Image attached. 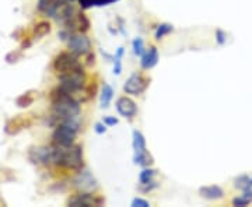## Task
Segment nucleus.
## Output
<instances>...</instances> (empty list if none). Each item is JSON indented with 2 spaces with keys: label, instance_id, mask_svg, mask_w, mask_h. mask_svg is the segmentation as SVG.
<instances>
[{
  "label": "nucleus",
  "instance_id": "nucleus-1",
  "mask_svg": "<svg viewBox=\"0 0 252 207\" xmlns=\"http://www.w3.org/2000/svg\"><path fill=\"white\" fill-rule=\"evenodd\" d=\"M52 164L63 167L66 170L80 171L84 168L83 162V149L79 144L70 146H52Z\"/></svg>",
  "mask_w": 252,
  "mask_h": 207
},
{
  "label": "nucleus",
  "instance_id": "nucleus-2",
  "mask_svg": "<svg viewBox=\"0 0 252 207\" xmlns=\"http://www.w3.org/2000/svg\"><path fill=\"white\" fill-rule=\"evenodd\" d=\"M79 130H80L79 119H66L55 126V132L52 135V143L56 146H70L74 143Z\"/></svg>",
  "mask_w": 252,
  "mask_h": 207
},
{
  "label": "nucleus",
  "instance_id": "nucleus-3",
  "mask_svg": "<svg viewBox=\"0 0 252 207\" xmlns=\"http://www.w3.org/2000/svg\"><path fill=\"white\" fill-rule=\"evenodd\" d=\"M59 86L57 88H60L62 91L68 92L70 95L79 92L83 90L84 87V83H86V73L83 70V66L79 69L72 70L68 73H63V74H59Z\"/></svg>",
  "mask_w": 252,
  "mask_h": 207
},
{
  "label": "nucleus",
  "instance_id": "nucleus-4",
  "mask_svg": "<svg viewBox=\"0 0 252 207\" xmlns=\"http://www.w3.org/2000/svg\"><path fill=\"white\" fill-rule=\"evenodd\" d=\"M68 41L70 52L74 53L76 56H86L87 53L91 52V42L90 39L83 34V33H70Z\"/></svg>",
  "mask_w": 252,
  "mask_h": 207
},
{
  "label": "nucleus",
  "instance_id": "nucleus-5",
  "mask_svg": "<svg viewBox=\"0 0 252 207\" xmlns=\"http://www.w3.org/2000/svg\"><path fill=\"white\" fill-rule=\"evenodd\" d=\"M79 68H81V63L77 56L72 52H60L54 60V69L57 74H63Z\"/></svg>",
  "mask_w": 252,
  "mask_h": 207
},
{
  "label": "nucleus",
  "instance_id": "nucleus-6",
  "mask_svg": "<svg viewBox=\"0 0 252 207\" xmlns=\"http://www.w3.org/2000/svg\"><path fill=\"white\" fill-rule=\"evenodd\" d=\"M105 205V199L94 196L90 192H80L77 195L72 196L68 200V206L70 207H100Z\"/></svg>",
  "mask_w": 252,
  "mask_h": 207
},
{
  "label": "nucleus",
  "instance_id": "nucleus-7",
  "mask_svg": "<svg viewBox=\"0 0 252 207\" xmlns=\"http://www.w3.org/2000/svg\"><path fill=\"white\" fill-rule=\"evenodd\" d=\"M73 186L76 188V189H79L80 192H95L97 190V188H98V182H97V179L94 178V175H92L89 170H80L79 173H77V176L74 178V181H73Z\"/></svg>",
  "mask_w": 252,
  "mask_h": 207
},
{
  "label": "nucleus",
  "instance_id": "nucleus-8",
  "mask_svg": "<svg viewBox=\"0 0 252 207\" xmlns=\"http://www.w3.org/2000/svg\"><path fill=\"white\" fill-rule=\"evenodd\" d=\"M149 79H146L143 74H132L124 84V91L130 95H140L142 92L146 91V88L149 87Z\"/></svg>",
  "mask_w": 252,
  "mask_h": 207
},
{
  "label": "nucleus",
  "instance_id": "nucleus-9",
  "mask_svg": "<svg viewBox=\"0 0 252 207\" xmlns=\"http://www.w3.org/2000/svg\"><path fill=\"white\" fill-rule=\"evenodd\" d=\"M116 111H118V114L121 116L132 119L133 116H136V114H138V105L129 97H121L116 101Z\"/></svg>",
  "mask_w": 252,
  "mask_h": 207
},
{
  "label": "nucleus",
  "instance_id": "nucleus-10",
  "mask_svg": "<svg viewBox=\"0 0 252 207\" xmlns=\"http://www.w3.org/2000/svg\"><path fill=\"white\" fill-rule=\"evenodd\" d=\"M65 7V0H38V10L48 17H57Z\"/></svg>",
  "mask_w": 252,
  "mask_h": 207
},
{
  "label": "nucleus",
  "instance_id": "nucleus-11",
  "mask_svg": "<svg viewBox=\"0 0 252 207\" xmlns=\"http://www.w3.org/2000/svg\"><path fill=\"white\" fill-rule=\"evenodd\" d=\"M30 160L38 165L52 164V147H34L30 150Z\"/></svg>",
  "mask_w": 252,
  "mask_h": 207
},
{
  "label": "nucleus",
  "instance_id": "nucleus-12",
  "mask_svg": "<svg viewBox=\"0 0 252 207\" xmlns=\"http://www.w3.org/2000/svg\"><path fill=\"white\" fill-rule=\"evenodd\" d=\"M30 125H31V122H30L28 119L18 116V118L10 119V121L6 123V126H4V132H6L7 135H12L13 136V135H17L18 132H21L24 127L27 129Z\"/></svg>",
  "mask_w": 252,
  "mask_h": 207
},
{
  "label": "nucleus",
  "instance_id": "nucleus-13",
  "mask_svg": "<svg viewBox=\"0 0 252 207\" xmlns=\"http://www.w3.org/2000/svg\"><path fill=\"white\" fill-rule=\"evenodd\" d=\"M157 63H159V49L156 46H151L149 51H146L142 55V60H140L142 69H153Z\"/></svg>",
  "mask_w": 252,
  "mask_h": 207
},
{
  "label": "nucleus",
  "instance_id": "nucleus-14",
  "mask_svg": "<svg viewBox=\"0 0 252 207\" xmlns=\"http://www.w3.org/2000/svg\"><path fill=\"white\" fill-rule=\"evenodd\" d=\"M199 195L207 200H216V199H221L224 192L217 185H210V186H202L199 189Z\"/></svg>",
  "mask_w": 252,
  "mask_h": 207
},
{
  "label": "nucleus",
  "instance_id": "nucleus-15",
  "mask_svg": "<svg viewBox=\"0 0 252 207\" xmlns=\"http://www.w3.org/2000/svg\"><path fill=\"white\" fill-rule=\"evenodd\" d=\"M132 146H133V153L135 154H140L147 151L146 149V138L143 136L142 132L139 130H133V140H132Z\"/></svg>",
  "mask_w": 252,
  "mask_h": 207
},
{
  "label": "nucleus",
  "instance_id": "nucleus-16",
  "mask_svg": "<svg viewBox=\"0 0 252 207\" xmlns=\"http://www.w3.org/2000/svg\"><path fill=\"white\" fill-rule=\"evenodd\" d=\"M112 98H114V88H112L109 84L104 83L103 88H101V95H100L101 106H103V108H108L111 101H112Z\"/></svg>",
  "mask_w": 252,
  "mask_h": 207
},
{
  "label": "nucleus",
  "instance_id": "nucleus-17",
  "mask_svg": "<svg viewBox=\"0 0 252 207\" xmlns=\"http://www.w3.org/2000/svg\"><path fill=\"white\" fill-rule=\"evenodd\" d=\"M133 162L136 165L146 168V167H150V165L154 164V158H153V155L150 154L149 151H144V153H140V154H133Z\"/></svg>",
  "mask_w": 252,
  "mask_h": 207
},
{
  "label": "nucleus",
  "instance_id": "nucleus-18",
  "mask_svg": "<svg viewBox=\"0 0 252 207\" xmlns=\"http://www.w3.org/2000/svg\"><path fill=\"white\" fill-rule=\"evenodd\" d=\"M115 1H119V0H79L81 9L87 10V9H91V7H101V6H108L111 3Z\"/></svg>",
  "mask_w": 252,
  "mask_h": 207
},
{
  "label": "nucleus",
  "instance_id": "nucleus-19",
  "mask_svg": "<svg viewBox=\"0 0 252 207\" xmlns=\"http://www.w3.org/2000/svg\"><path fill=\"white\" fill-rule=\"evenodd\" d=\"M35 101V95L34 92H24L21 94L17 100H16V104H17V106L18 108H28V106H31Z\"/></svg>",
  "mask_w": 252,
  "mask_h": 207
},
{
  "label": "nucleus",
  "instance_id": "nucleus-20",
  "mask_svg": "<svg viewBox=\"0 0 252 207\" xmlns=\"http://www.w3.org/2000/svg\"><path fill=\"white\" fill-rule=\"evenodd\" d=\"M52 31V25L49 21H39L34 27V36L35 38H42Z\"/></svg>",
  "mask_w": 252,
  "mask_h": 207
},
{
  "label": "nucleus",
  "instance_id": "nucleus-21",
  "mask_svg": "<svg viewBox=\"0 0 252 207\" xmlns=\"http://www.w3.org/2000/svg\"><path fill=\"white\" fill-rule=\"evenodd\" d=\"M156 173H157L156 170L146 167V168L140 172V175H139V182H140V185H147L150 184V182H153V181H154Z\"/></svg>",
  "mask_w": 252,
  "mask_h": 207
},
{
  "label": "nucleus",
  "instance_id": "nucleus-22",
  "mask_svg": "<svg viewBox=\"0 0 252 207\" xmlns=\"http://www.w3.org/2000/svg\"><path fill=\"white\" fill-rule=\"evenodd\" d=\"M172 31H174V25H172V24L162 23L160 24V25H157L154 36H156V39H157V41H160V39H162L165 35L171 34Z\"/></svg>",
  "mask_w": 252,
  "mask_h": 207
},
{
  "label": "nucleus",
  "instance_id": "nucleus-23",
  "mask_svg": "<svg viewBox=\"0 0 252 207\" xmlns=\"http://www.w3.org/2000/svg\"><path fill=\"white\" fill-rule=\"evenodd\" d=\"M125 55L124 48H118L116 53L114 55V74H121L122 73V58Z\"/></svg>",
  "mask_w": 252,
  "mask_h": 207
},
{
  "label": "nucleus",
  "instance_id": "nucleus-24",
  "mask_svg": "<svg viewBox=\"0 0 252 207\" xmlns=\"http://www.w3.org/2000/svg\"><path fill=\"white\" fill-rule=\"evenodd\" d=\"M252 202V190L248 189V190H244V195L238 196L233 200V205L234 206H247Z\"/></svg>",
  "mask_w": 252,
  "mask_h": 207
},
{
  "label": "nucleus",
  "instance_id": "nucleus-25",
  "mask_svg": "<svg viewBox=\"0 0 252 207\" xmlns=\"http://www.w3.org/2000/svg\"><path fill=\"white\" fill-rule=\"evenodd\" d=\"M77 27H79V31L83 34H86L90 30V20L87 18V16L84 13L77 14Z\"/></svg>",
  "mask_w": 252,
  "mask_h": 207
},
{
  "label": "nucleus",
  "instance_id": "nucleus-26",
  "mask_svg": "<svg viewBox=\"0 0 252 207\" xmlns=\"http://www.w3.org/2000/svg\"><path fill=\"white\" fill-rule=\"evenodd\" d=\"M235 186L240 188L242 190H248L252 188V176L250 175H242L237 181H235Z\"/></svg>",
  "mask_w": 252,
  "mask_h": 207
},
{
  "label": "nucleus",
  "instance_id": "nucleus-27",
  "mask_svg": "<svg viewBox=\"0 0 252 207\" xmlns=\"http://www.w3.org/2000/svg\"><path fill=\"white\" fill-rule=\"evenodd\" d=\"M132 48H133V53L136 55V56H140L142 58V55L146 52V49H144V41L138 36V38H135L133 39V42H132Z\"/></svg>",
  "mask_w": 252,
  "mask_h": 207
},
{
  "label": "nucleus",
  "instance_id": "nucleus-28",
  "mask_svg": "<svg viewBox=\"0 0 252 207\" xmlns=\"http://www.w3.org/2000/svg\"><path fill=\"white\" fill-rule=\"evenodd\" d=\"M21 56H23L21 52H17V51L14 52V51H13V52L6 55V62H7V63H17V62L21 59Z\"/></svg>",
  "mask_w": 252,
  "mask_h": 207
},
{
  "label": "nucleus",
  "instance_id": "nucleus-29",
  "mask_svg": "<svg viewBox=\"0 0 252 207\" xmlns=\"http://www.w3.org/2000/svg\"><path fill=\"white\" fill-rule=\"evenodd\" d=\"M132 207H150V203L146 199H142V197H135L132 200Z\"/></svg>",
  "mask_w": 252,
  "mask_h": 207
},
{
  "label": "nucleus",
  "instance_id": "nucleus-30",
  "mask_svg": "<svg viewBox=\"0 0 252 207\" xmlns=\"http://www.w3.org/2000/svg\"><path fill=\"white\" fill-rule=\"evenodd\" d=\"M156 188H159V184L153 181V182H150V184L147 185H140V188H139V189H140L142 192H151V190H153V189H156Z\"/></svg>",
  "mask_w": 252,
  "mask_h": 207
},
{
  "label": "nucleus",
  "instance_id": "nucleus-31",
  "mask_svg": "<svg viewBox=\"0 0 252 207\" xmlns=\"http://www.w3.org/2000/svg\"><path fill=\"white\" fill-rule=\"evenodd\" d=\"M107 129H108V126L104 122H97L95 126H94V130H95L97 135H104L107 132Z\"/></svg>",
  "mask_w": 252,
  "mask_h": 207
},
{
  "label": "nucleus",
  "instance_id": "nucleus-32",
  "mask_svg": "<svg viewBox=\"0 0 252 207\" xmlns=\"http://www.w3.org/2000/svg\"><path fill=\"white\" fill-rule=\"evenodd\" d=\"M103 122L108 127L118 125V119H116L115 116H105V118H104V119H103Z\"/></svg>",
  "mask_w": 252,
  "mask_h": 207
},
{
  "label": "nucleus",
  "instance_id": "nucleus-33",
  "mask_svg": "<svg viewBox=\"0 0 252 207\" xmlns=\"http://www.w3.org/2000/svg\"><path fill=\"white\" fill-rule=\"evenodd\" d=\"M86 56H87V65H90V66L94 65V62H95V56L92 55L91 52H90V53H87Z\"/></svg>",
  "mask_w": 252,
  "mask_h": 207
},
{
  "label": "nucleus",
  "instance_id": "nucleus-34",
  "mask_svg": "<svg viewBox=\"0 0 252 207\" xmlns=\"http://www.w3.org/2000/svg\"><path fill=\"white\" fill-rule=\"evenodd\" d=\"M216 36H217L218 44H224V34H223V31L218 30L217 33H216Z\"/></svg>",
  "mask_w": 252,
  "mask_h": 207
}]
</instances>
